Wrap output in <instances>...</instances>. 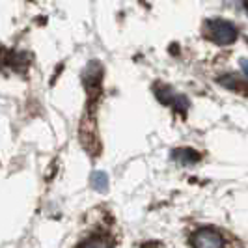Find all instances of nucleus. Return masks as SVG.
Returning a JSON list of instances; mask_svg holds the SVG:
<instances>
[{"mask_svg":"<svg viewBox=\"0 0 248 248\" xmlns=\"http://www.w3.org/2000/svg\"><path fill=\"white\" fill-rule=\"evenodd\" d=\"M192 248H243V245L228 232L215 228H200L190 237Z\"/></svg>","mask_w":248,"mask_h":248,"instance_id":"obj_1","label":"nucleus"},{"mask_svg":"<svg viewBox=\"0 0 248 248\" xmlns=\"http://www.w3.org/2000/svg\"><path fill=\"white\" fill-rule=\"evenodd\" d=\"M211 37L220 45H230L237 39V28L230 21L224 19H209L207 21Z\"/></svg>","mask_w":248,"mask_h":248,"instance_id":"obj_2","label":"nucleus"},{"mask_svg":"<svg viewBox=\"0 0 248 248\" xmlns=\"http://www.w3.org/2000/svg\"><path fill=\"white\" fill-rule=\"evenodd\" d=\"M116 237L108 232H95L90 237H86L77 248H114Z\"/></svg>","mask_w":248,"mask_h":248,"instance_id":"obj_3","label":"nucleus"},{"mask_svg":"<svg viewBox=\"0 0 248 248\" xmlns=\"http://www.w3.org/2000/svg\"><path fill=\"white\" fill-rule=\"evenodd\" d=\"M90 183H92V186H93L95 190L103 192V190L108 188V175L105 174V172H93L92 177H90Z\"/></svg>","mask_w":248,"mask_h":248,"instance_id":"obj_4","label":"nucleus"},{"mask_svg":"<svg viewBox=\"0 0 248 248\" xmlns=\"http://www.w3.org/2000/svg\"><path fill=\"white\" fill-rule=\"evenodd\" d=\"M175 159L179 162H186V164H192V162H196L200 159V155L196 153V151H192V149H177V151H174Z\"/></svg>","mask_w":248,"mask_h":248,"instance_id":"obj_5","label":"nucleus"},{"mask_svg":"<svg viewBox=\"0 0 248 248\" xmlns=\"http://www.w3.org/2000/svg\"><path fill=\"white\" fill-rule=\"evenodd\" d=\"M241 69H243V73L248 77V60L245 58V60H241Z\"/></svg>","mask_w":248,"mask_h":248,"instance_id":"obj_6","label":"nucleus"},{"mask_svg":"<svg viewBox=\"0 0 248 248\" xmlns=\"http://www.w3.org/2000/svg\"><path fill=\"white\" fill-rule=\"evenodd\" d=\"M245 10H247V15H248V2L245 4Z\"/></svg>","mask_w":248,"mask_h":248,"instance_id":"obj_7","label":"nucleus"}]
</instances>
